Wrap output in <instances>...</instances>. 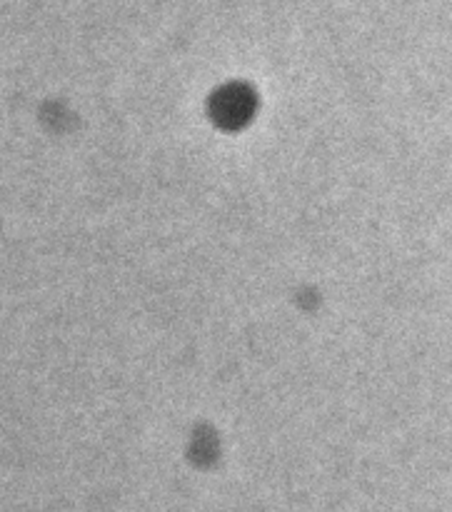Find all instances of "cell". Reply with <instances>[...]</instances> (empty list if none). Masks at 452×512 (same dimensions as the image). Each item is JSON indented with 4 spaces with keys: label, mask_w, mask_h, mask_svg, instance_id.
I'll return each mask as SVG.
<instances>
[{
    "label": "cell",
    "mask_w": 452,
    "mask_h": 512,
    "mask_svg": "<svg viewBox=\"0 0 452 512\" xmlns=\"http://www.w3.org/2000/svg\"><path fill=\"white\" fill-rule=\"evenodd\" d=\"M220 113L228 120H240L248 113V105H245V95H225L223 98V110Z\"/></svg>",
    "instance_id": "1"
}]
</instances>
